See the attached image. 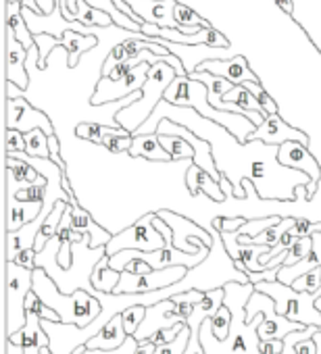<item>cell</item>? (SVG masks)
<instances>
[{"label": "cell", "mask_w": 321, "mask_h": 354, "mask_svg": "<svg viewBox=\"0 0 321 354\" xmlns=\"http://www.w3.org/2000/svg\"><path fill=\"white\" fill-rule=\"evenodd\" d=\"M226 298L223 304L232 310V325L226 339L215 337L211 319L201 327V348L203 354H261L259 327L265 315H257L253 321H246V304L255 292V283H236L230 281L223 286Z\"/></svg>", "instance_id": "obj_1"}, {"label": "cell", "mask_w": 321, "mask_h": 354, "mask_svg": "<svg viewBox=\"0 0 321 354\" xmlns=\"http://www.w3.org/2000/svg\"><path fill=\"white\" fill-rule=\"evenodd\" d=\"M163 100H167L169 104H176V106L196 111L203 119H209L211 123L223 127L230 136L236 138L238 144H248V138L257 129V125L246 115L217 111L215 106H211L207 86L203 82H196L190 77H176V82L167 88Z\"/></svg>", "instance_id": "obj_2"}, {"label": "cell", "mask_w": 321, "mask_h": 354, "mask_svg": "<svg viewBox=\"0 0 321 354\" xmlns=\"http://www.w3.org/2000/svg\"><path fill=\"white\" fill-rule=\"evenodd\" d=\"M34 292L48 308H53L61 317L63 325H75L80 329H86L102 313V304L96 296L88 294L86 290L63 294L51 279V275L40 267L34 269Z\"/></svg>", "instance_id": "obj_3"}, {"label": "cell", "mask_w": 321, "mask_h": 354, "mask_svg": "<svg viewBox=\"0 0 321 354\" xmlns=\"http://www.w3.org/2000/svg\"><path fill=\"white\" fill-rule=\"evenodd\" d=\"M178 71L169 65V63H156L150 67L148 80L142 86V98L125 109H121L119 113H115V121L129 131L131 136L150 119V115L154 113V109L163 102L167 88L176 82Z\"/></svg>", "instance_id": "obj_4"}, {"label": "cell", "mask_w": 321, "mask_h": 354, "mask_svg": "<svg viewBox=\"0 0 321 354\" xmlns=\"http://www.w3.org/2000/svg\"><path fill=\"white\" fill-rule=\"evenodd\" d=\"M255 290L273 298L277 315L286 317L288 321L321 329V310L315 304L321 294L296 292L292 286H284L279 281H259L255 283Z\"/></svg>", "instance_id": "obj_5"}, {"label": "cell", "mask_w": 321, "mask_h": 354, "mask_svg": "<svg viewBox=\"0 0 321 354\" xmlns=\"http://www.w3.org/2000/svg\"><path fill=\"white\" fill-rule=\"evenodd\" d=\"M207 292L201 290H188L184 294H176L163 302L152 304L146 308V317L140 325V329L136 331L134 339L136 342H146L150 339L154 333H158L160 329H169L178 323H186L188 317L192 315L194 306L205 298Z\"/></svg>", "instance_id": "obj_6"}, {"label": "cell", "mask_w": 321, "mask_h": 354, "mask_svg": "<svg viewBox=\"0 0 321 354\" xmlns=\"http://www.w3.org/2000/svg\"><path fill=\"white\" fill-rule=\"evenodd\" d=\"M34 290V271L7 263V337L17 333L28 323L26 300Z\"/></svg>", "instance_id": "obj_7"}, {"label": "cell", "mask_w": 321, "mask_h": 354, "mask_svg": "<svg viewBox=\"0 0 321 354\" xmlns=\"http://www.w3.org/2000/svg\"><path fill=\"white\" fill-rule=\"evenodd\" d=\"M257 315H265L261 327H259V337L261 342H273V339H284L286 335L304 329L302 323L288 321L286 317L277 315L273 298H269L263 292H253L248 304H246V321H253Z\"/></svg>", "instance_id": "obj_8"}, {"label": "cell", "mask_w": 321, "mask_h": 354, "mask_svg": "<svg viewBox=\"0 0 321 354\" xmlns=\"http://www.w3.org/2000/svg\"><path fill=\"white\" fill-rule=\"evenodd\" d=\"M154 213L144 215L138 219L131 227L123 230L121 234L113 236V240L107 246V254L113 257L121 250H142V252H156V250H165L167 242L160 236V232L152 225Z\"/></svg>", "instance_id": "obj_9"}, {"label": "cell", "mask_w": 321, "mask_h": 354, "mask_svg": "<svg viewBox=\"0 0 321 354\" xmlns=\"http://www.w3.org/2000/svg\"><path fill=\"white\" fill-rule=\"evenodd\" d=\"M156 215L174 230V248L176 250H182L192 257H196L205 250H211L213 236L209 230H203L196 221L186 219L174 211H158Z\"/></svg>", "instance_id": "obj_10"}, {"label": "cell", "mask_w": 321, "mask_h": 354, "mask_svg": "<svg viewBox=\"0 0 321 354\" xmlns=\"http://www.w3.org/2000/svg\"><path fill=\"white\" fill-rule=\"evenodd\" d=\"M150 67H152L150 63H142V65H138L131 73H127L119 82H113L109 77H100V82L94 88V94H92L90 102L94 106H102V104H111V102L123 100V98L131 96L134 92H140L142 86L148 80Z\"/></svg>", "instance_id": "obj_11"}, {"label": "cell", "mask_w": 321, "mask_h": 354, "mask_svg": "<svg viewBox=\"0 0 321 354\" xmlns=\"http://www.w3.org/2000/svg\"><path fill=\"white\" fill-rule=\"evenodd\" d=\"M7 129H17L21 133H30L34 129H42L48 138L55 136V127L46 113L38 111L28 98H7Z\"/></svg>", "instance_id": "obj_12"}, {"label": "cell", "mask_w": 321, "mask_h": 354, "mask_svg": "<svg viewBox=\"0 0 321 354\" xmlns=\"http://www.w3.org/2000/svg\"><path fill=\"white\" fill-rule=\"evenodd\" d=\"M275 158L284 169H294L311 177V184L306 186V194H309V201H313L317 192V184L321 180V167L317 158L313 156V152H309V148L302 142H286L277 148Z\"/></svg>", "instance_id": "obj_13"}, {"label": "cell", "mask_w": 321, "mask_h": 354, "mask_svg": "<svg viewBox=\"0 0 321 354\" xmlns=\"http://www.w3.org/2000/svg\"><path fill=\"white\" fill-rule=\"evenodd\" d=\"M123 3L144 24L167 28V30H180L178 21H176L178 0H123Z\"/></svg>", "instance_id": "obj_14"}, {"label": "cell", "mask_w": 321, "mask_h": 354, "mask_svg": "<svg viewBox=\"0 0 321 354\" xmlns=\"http://www.w3.org/2000/svg\"><path fill=\"white\" fill-rule=\"evenodd\" d=\"M248 142H263L267 146H282L286 142H302L309 146V136L292 125H288L279 115H267L265 121L255 129Z\"/></svg>", "instance_id": "obj_15"}, {"label": "cell", "mask_w": 321, "mask_h": 354, "mask_svg": "<svg viewBox=\"0 0 321 354\" xmlns=\"http://www.w3.org/2000/svg\"><path fill=\"white\" fill-rule=\"evenodd\" d=\"M5 57H7V82L15 84L19 90H28L30 86V71H28V57L30 50L15 38L9 26H5Z\"/></svg>", "instance_id": "obj_16"}, {"label": "cell", "mask_w": 321, "mask_h": 354, "mask_svg": "<svg viewBox=\"0 0 321 354\" xmlns=\"http://www.w3.org/2000/svg\"><path fill=\"white\" fill-rule=\"evenodd\" d=\"M196 71H207V73H211V75L223 77V80H228V82L234 84V86H244V84H248V82L261 84L259 77L250 71L248 61H246L242 55H236V57H232V59L205 61V63L199 65Z\"/></svg>", "instance_id": "obj_17"}, {"label": "cell", "mask_w": 321, "mask_h": 354, "mask_svg": "<svg viewBox=\"0 0 321 354\" xmlns=\"http://www.w3.org/2000/svg\"><path fill=\"white\" fill-rule=\"evenodd\" d=\"M129 339V335L125 333V325H123V317L117 315L115 319H111L94 337H90L84 346L86 350H98V352H113L119 350L125 342Z\"/></svg>", "instance_id": "obj_18"}, {"label": "cell", "mask_w": 321, "mask_h": 354, "mask_svg": "<svg viewBox=\"0 0 321 354\" xmlns=\"http://www.w3.org/2000/svg\"><path fill=\"white\" fill-rule=\"evenodd\" d=\"M44 203H21L15 194L7 188V232L15 234L34 219H38Z\"/></svg>", "instance_id": "obj_19"}, {"label": "cell", "mask_w": 321, "mask_h": 354, "mask_svg": "<svg viewBox=\"0 0 321 354\" xmlns=\"http://www.w3.org/2000/svg\"><path fill=\"white\" fill-rule=\"evenodd\" d=\"M184 182H186V186H188V190H190L192 196H199L203 192L205 196H209L215 203H223L226 201V194L221 190V182L213 180V177L205 169H201L196 165H192V167L186 169Z\"/></svg>", "instance_id": "obj_20"}, {"label": "cell", "mask_w": 321, "mask_h": 354, "mask_svg": "<svg viewBox=\"0 0 321 354\" xmlns=\"http://www.w3.org/2000/svg\"><path fill=\"white\" fill-rule=\"evenodd\" d=\"M313 248L311 252L296 265L292 267H279V273H277V281L284 283V286H292L298 277L311 273L313 269H319L321 267V234H313Z\"/></svg>", "instance_id": "obj_21"}, {"label": "cell", "mask_w": 321, "mask_h": 354, "mask_svg": "<svg viewBox=\"0 0 321 354\" xmlns=\"http://www.w3.org/2000/svg\"><path fill=\"white\" fill-rule=\"evenodd\" d=\"M71 230H73V232H80V234H88V236L92 238V242H90V248H92V250H96V248H107L109 242L113 240V236H111L107 230H102V227H100V225H98L82 207H80V203L73 205Z\"/></svg>", "instance_id": "obj_22"}, {"label": "cell", "mask_w": 321, "mask_h": 354, "mask_svg": "<svg viewBox=\"0 0 321 354\" xmlns=\"http://www.w3.org/2000/svg\"><path fill=\"white\" fill-rule=\"evenodd\" d=\"M7 339L13 342L15 346H21V348H51V337L46 335V331L42 327V319L32 315V313H28L26 327Z\"/></svg>", "instance_id": "obj_23"}, {"label": "cell", "mask_w": 321, "mask_h": 354, "mask_svg": "<svg viewBox=\"0 0 321 354\" xmlns=\"http://www.w3.org/2000/svg\"><path fill=\"white\" fill-rule=\"evenodd\" d=\"M129 156H140V158H148V160H156V162H169L172 160V154L163 146H160L156 133L134 136V144L129 148Z\"/></svg>", "instance_id": "obj_24"}, {"label": "cell", "mask_w": 321, "mask_h": 354, "mask_svg": "<svg viewBox=\"0 0 321 354\" xmlns=\"http://www.w3.org/2000/svg\"><path fill=\"white\" fill-rule=\"evenodd\" d=\"M5 9H7V11H5V26L11 28V32L15 34V38H17L28 50L34 48V46H36V38H34V34L30 32V28H28V24H26V19H24V9H21V5H19V3H7Z\"/></svg>", "instance_id": "obj_25"}, {"label": "cell", "mask_w": 321, "mask_h": 354, "mask_svg": "<svg viewBox=\"0 0 321 354\" xmlns=\"http://www.w3.org/2000/svg\"><path fill=\"white\" fill-rule=\"evenodd\" d=\"M96 44H100L96 36H84V34H77V32H71V30L65 32L63 38H61V46L67 48L69 67L71 69H75L77 63H80V59H82V55L84 53H90L92 48H96Z\"/></svg>", "instance_id": "obj_26"}, {"label": "cell", "mask_w": 321, "mask_h": 354, "mask_svg": "<svg viewBox=\"0 0 321 354\" xmlns=\"http://www.w3.org/2000/svg\"><path fill=\"white\" fill-rule=\"evenodd\" d=\"M119 279H121V273L111 269L109 265V254H104L94 271H92V286L96 292H102V294H115V288L119 286Z\"/></svg>", "instance_id": "obj_27"}, {"label": "cell", "mask_w": 321, "mask_h": 354, "mask_svg": "<svg viewBox=\"0 0 321 354\" xmlns=\"http://www.w3.org/2000/svg\"><path fill=\"white\" fill-rule=\"evenodd\" d=\"M282 219H284V217H279V215H271V217H263V219H250V221H246V223L234 234V236H236V242H238L240 246H244V244H248L250 240L259 238V236H261L263 232H267L269 227L282 223Z\"/></svg>", "instance_id": "obj_28"}, {"label": "cell", "mask_w": 321, "mask_h": 354, "mask_svg": "<svg viewBox=\"0 0 321 354\" xmlns=\"http://www.w3.org/2000/svg\"><path fill=\"white\" fill-rule=\"evenodd\" d=\"M67 203H59L57 207H55V211L48 215V219L44 221V225H42V230H40V234H38V240H36V252H42L44 250V246L53 240V238H57V232H59V227H61V221H63V217H65V211H67Z\"/></svg>", "instance_id": "obj_29"}, {"label": "cell", "mask_w": 321, "mask_h": 354, "mask_svg": "<svg viewBox=\"0 0 321 354\" xmlns=\"http://www.w3.org/2000/svg\"><path fill=\"white\" fill-rule=\"evenodd\" d=\"M176 21H178V26H180V32L186 34V36H192V34H199V32H203V30L213 28L207 19H203V17L196 15L190 7L180 5V3H178V7H176Z\"/></svg>", "instance_id": "obj_30"}, {"label": "cell", "mask_w": 321, "mask_h": 354, "mask_svg": "<svg viewBox=\"0 0 321 354\" xmlns=\"http://www.w3.org/2000/svg\"><path fill=\"white\" fill-rule=\"evenodd\" d=\"M294 225H296V217H284L282 223L269 227L267 232H263L259 238L250 240V242L244 244V246H267V248H275V246L284 240V236H286Z\"/></svg>", "instance_id": "obj_31"}, {"label": "cell", "mask_w": 321, "mask_h": 354, "mask_svg": "<svg viewBox=\"0 0 321 354\" xmlns=\"http://www.w3.org/2000/svg\"><path fill=\"white\" fill-rule=\"evenodd\" d=\"M75 21L84 24L86 28H113L115 21L109 13L98 11L90 5H86L84 0L77 3V13H75Z\"/></svg>", "instance_id": "obj_32"}, {"label": "cell", "mask_w": 321, "mask_h": 354, "mask_svg": "<svg viewBox=\"0 0 321 354\" xmlns=\"http://www.w3.org/2000/svg\"><path fill=\"white\" fill-rule=\"evenodd\" d=\"M158 142H160V146H163L172 154V160H194V156H196L194 146L188 144L180 136H158Z\"/></svg>", "instance_id": "obj_33"}, {"label": "cell", "mask_w": 321, "mask_h": 354, "mask_svg": "<svg viewBox=\"0 0 321 354\" xmlns=\"http://www.w3.org/2000/svg\"><path fill=\"white\" fill-rule=\"evenodd\" d=\"M7 171L15 177V182L19 186H32L40 180V173L30 162H26L21 158L7 156Z\"/></svg>", "instance_id": "obj_34"}, {"label": "cell", "mask_w": 321, "mask_h": 354, "mask_svg": "<svg viewBox=\"0 0 321 354\" xmlns=\"http://www.w3.org/2000/svg\"><path fill=\"white\" fill-rule=\"evenodd\" d=\"M26 154L34 158H51L48 136L42 129H34L26 133Z\"/></svg>", "instance_id": "obj_35"}, {"label": "cell", "mask_w": 321, "mask_h": 354, "mask_svg": "<svg viewBox=\"0 0 321 354\" xmlns=\"http://www.w3.org/2000/svg\"><path fill=\"white\" fill-rule=\"evenodd\" d=\"M113 127H107L102 123H94V121H84L75 127V136L82 138V140H90V142H96L100 144L102 136H107Z\"/></svg>", "instance_id": "obj_36"}, {"label": "cell", "mask_w": 321, "mask_h": 354, "mask_svg": "<svg viewBox=\"0 0 321 354\" xmlns=\"http://www.w3.org/2000/svg\"><path fill=\"white\" fill-rule=\"evenodd\" d=\"M190 337H192V333H190V327L186 325L184 331L174 342H169L165 346H158L154 354H186L188 346H190Z\"/></svg>", "instance_id": "obj_37"}, {"label": "cell", "mask_w": 321, "mask_h": 354, "mask_svg": "<svg viewBox=\"0 0 321 354\" xmlns=\"http://www.w3.org/2000/svg\"><path fill=\"white\" fill-rule=\"evenodd\" d=\"M292 288L296 292H309V294H321V267L319 269H313L311 273L298 277Z\"/></svg>", "instance_id": "obj_38"}, {"label": "cell", "mask_w": 321, "mask_h": 354, "mask_svg": "<svg viewBox=\"0 0 321 354\" xmlns=\"http://www.w3.org/2000/svg\"><path fill=\"white\" fill-rule=\"evenodd\" d=\"M311 248H313V238H311V236H309V238L296 240V242L288 248V257H286L284 267H292V265L300 263V261L311 252Z\"/></svg>", "instance_id": "obj_39"}, {"label": "cell", "mask_w": 321, "mask_h": 354, "mask_svg": "<svg viewBox=\"0 0 321 354\" xmlns=\"http://www.w3.org/2000/svg\"><path fill=\"white\" fill-rule=\"evenodd\" d=\"M121 317H123L125 333H127L129 337H134L136 331L140 329L144 317H146V306H140V304H138V306H131V308H127L125 313H121Z\"/></svg>", "instance_id": "obj_40"}, {"label": "cell", "mask_w": 321, "mask_h": 354, "mask_svg": "<svg viewBox=\"0 0 321 354\" xmlns=\"http://www.w3.org/2000/svg\"><path fill=\"white\" fill-rule=\"evenodd\" d=\"M230 325H232V310L223 304L215 317H211V327H213V333L215 337L219 339H226L228 333H230Z\"/></svg>", "instance_id": "obj_41"}, {"label": "cell", "mask_w": 321, "mask_h": 354, "mask_svg": "<svg viewBox=\"0 0 321 354\" xmlns=\"http://www.w3.org/2000/svg\"><path fill=\"white\" fill-rule=\"evenodd\" d=\"M5 150H7V154L26 152V133H21L17 129H7L5 131Z\"/></svg>", "instance_id": "obj_42"}, {"label": "cell", "mask_w": 321, "mask_h": 354, "mask_svg": "<svg viewBox=\"0 0 321 354\" xmlns=\"http://www.w3.org/2000/svg\"><path fill=\"white\" fill-rule=\"evenodd\" d=\"M246 221H248V219H244V217H234V219H230V217H217V219L213 221V227H215L219 234H236Z\"/></svg>", "instance_id": "obj_43"}, {"label": "cell", "mask_w": 321, "mask_h": 354, "mask_svg": "<svg viewBox=\"0 0 321 354\" xmlns=\"http://www.w3.org/2000/svg\"><path fill=\"white\" fill-rule=\"evenodd\" d=\"M36 257H38L36 248L19 250L13 263H17V265H19V267H24V269H30V271H34V269H36Z\"/></svg>", "instance_id": "obj_44"}, {"label": "cell", "mask_w": 321, "mask_h": 354, "mask_svg": "<svg viewBox=\"0 0 321 354\" xmlns=\"http://www.w3.org/2000/svg\"><path fill=\"white\" fill-rule=\"evenodd\" d=\"M125 271H129V273H134V275H146V273H152L154 269H152V265H148L146 261H131V263L127 265Z\"/></svg>", "instance_id": "obj_45"}, {"label": "cell", "mask_w": 321, "mask_h": 354, "mask_svg": "<svg viewBox=\"0 0 321 354\" xmlns=\"http://www.w3.org/2000/svg\"><path fill=\"white\" fill-rule=\"evenodd\" d=\"M284 350V339H273V342H261V354H275Z\"/></svg>", "instance_id": "obj_46"}, {"label": "cell", "mask_w": 321, "mask_h": 354, "mask_svg": "<svg viewBox=\"0 0 321 354\" xmlns=\"http://www.w3.org/2000/svg\"><path fill=\"white\" fill-rule=\"evenodd\" d=\"M40 15H53L59 7H57V0H36Z\"/></svg>", "instance_id": "obj_47"}, {"label": "cell", "mask_w": 321, "mask_h": 354, "mask_svg": "<svg viewBox=\"0 0 321 354\" xmlns=\"http://www.w3.org/2000/svg\"><path fill=\"white\" fill-rule=\"evenodd\" d=\"M296 352L298 354H317V344L315 339H304L296 346Z\"/></svg>", "instance_id": "obj_48"}, {"label": "cell", "mask_w": 321, "mask_h": 354, "mask_svg": "<svg viewBox=\"0 0 321 354\" xmlns=\"http://www.w3.org/2000/svg\"><path fill=\"white\" fill-rule=\"evenodd\" d=\"M154 352H156V346L150 339H146V342H138V348L134 354H154Z\"/></svg>", "instance_id": "obj_49"}, {"label": "cell", "mask_w": 321, "mask_h": 354, "mask_svg": "<svg viewBox=\"0 0 321 354\" xmlns=\"http://www.w3.org/2000/svg\"><path fill=\"white\" fill-rule=\"evenodd\" d=\"M275 5H277L286 15H292V11H294V3H292V0H275Z\"/></svg>", "instance_id": "obj_50"}, {"label": "cell", "mask_w": 321, "mask_h": 354, "mask_svg": "<svg viewBox=\"0 0 321 354\" xmlns=\"http://www.w3.org/2000/svg\"><path fill=\"white\" fill-rule=\"evenodd\" d=\"M17 3H19L24 9H30V11H36V13H40V9H38V3H36V0H17Z\"/></svg>", "instance_id": "obj_51"}, {"label": "cell", "mask_w": 321, "mask_h": 354, "mask_svg": "<svg viewBox=\"0 0 321 354\" xmlns=\"http://www.w3.org/2000/svg\"><path fill=\"white\" fill-rule=\"evenodd\" d=\"M26 354H42V348H26Z\"/></svg>", "instance_id": "obj_52"}, {"label": "cell", "mask_w": 321, "mask_h": 354, "mask_svg": "<svg viewBox=\"0 0 321 354\" xmlns=\"http://www.w3.org/2000/svg\"><path fill=\"white\" fill-rule=\"evenodd\" d=\"M42 354H53V350L51 348H42Z\"/></svg>", "instance_id": "obj_53"}, {"label": "cell", "mask_w": 321, "mask_h": 354, "mask_svg": "<svg viewBox=\"0 0 321 354\" xmlns=\"http://www.w3.org/2000/svg\"><path fill=\"white\" fill-rule=\"evenodd\" d=\"M7 3H17V0H7Z\"/></svg>", "instance_id": "obj_54"}]
</instances>
